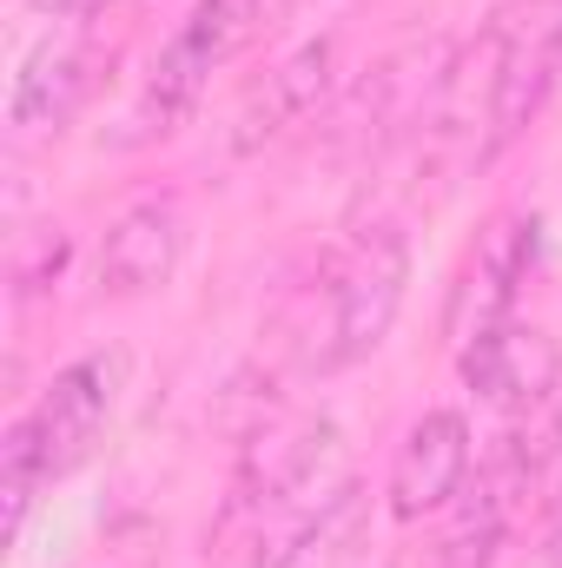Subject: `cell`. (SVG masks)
<instances>
[{
  "label": "cell",
  "mask_w": 562,
  "mask_h": 568,
  "mask_svg": "<svg viewBox=\"0 0 562 568\" xmlns=\"http://www.w3.org/2000/svg\"><path fill=\"white\" fill-rule=\"evenodd\" d=\"M212 67H225L199 33H172L165 40V53H159V67H152V80H145V93L133 100V113H127V126H120V145H152V140H172L192 113H199V100H205V80H212Z\"/></svg>",
  "instance_id": "9"
},
{
  "label": "cell",
  "mask_w": 562,
  "mask_h": 568,
  "mask_svg": "<svg viewBox=\"0 0 562 568\" xmlns=\"http://www.w3.org/2000/svg\"><path fill=\"white\" fill-rule=\"evenodd\" d=\"M107 410H113V357H80L47 384V397L27 410L40 456H47V476H67L73 463H87V449L107 429Z\"/></svg>",
  "instance_id": "5"
},
{
  "label": "cell",
  "mask_w": 562,
  "mask_h": 568,
  "mask_svg": "<svg viewBox=\"0 0 562 568\" xmlns=\"http://www.w3.org/2000/svg\"><path fill=\"white\" fill-rule=\"evenodd\" d=\"M33 13H47V20H93L107 0H27Z\"/></svg>",
  "instance_id": "17"
},
{
  "label": "cell",
  "mask_w": 562,
  "mask_h": 568,
  "mask_svg": "<svg viewBox=\"0 0 562 568\" xmlns=\"http://www.w3.org/2000/svg\"><path fill=\"white\" fill-rule=\"evenodd\" d=\"M291 0H199L192 7V20H185V33H199L219 60H232L245 40H259L272 20H279Z\"/></svg>",
  "instance_id": "15"
},
{
  "label": "cell",
  "mask_w": 562,
  "mask_h": 568,
  "mask_svg": "<svg viewBox=\"0 0 562 568\" xmlns=\"http://www.w3.org/2000/svg\"><path fill=\"white\" fill-rule=\"evenodd\" d=\"M40 483H53V476H47V456H40L33 417H20V424L7 429V449H0V542H20Z\"/></svg>",
  "instance_id": "14"
},
{
  "label": "cell",
  "mask_w": 562,
  "mask_h": 568,
  "mask_svg": "<svg viewBox=\"0 0 562 568\" xmlns=\"http://www.w3.org/2000/svg\"><path fill=\"white\" fill-rule=\"evenodd\" d=\"M331 436L338 429L324 424V417H304V424H284L272 436H259L252 456H245V469H239V509H272L284 496H298L318 476Z\"/></svg>",
  "instance_id": "11"
},
{
  "label": "cell",
  "mask_w": 562,
  "mask_h": 568,
  "mask_svg": "<svg viewBox=\"0 0 562 568\" xmlns=\"http://www.w3.org/2000/svg\"><path fill=\"white\" fill-rule=\"evenodd\" d=\"M556 87H562V67H556V53H550V40L543 33L536 40H516L503 53V67H496V87H490V152L516 140L550 106Z\"/></svg>",
  "instance_id": "12"
},
{
  "label": "cell",
  "mask_w": 562,
  "mask_h": 568,
  "mask_svg": "<svg viewBox=\"0 0 562 568\" xmlns=\"http://www.w3.org/2000/svg\"><path fill=\"white\" fill-rule=\"evenodd\" d=\"M232 568H272V562L265 556H245V562H232Z\"/></svg>",
  "instance_id": "20"
},
{
  "label": "cell",
  "mask_w": 562,
  "mask_h": 568,
  "mask_svg": "<svg viewBox=\"0 0 562 568\" xmlns=\"http://www.w3.org/2000/svg\"><path fill=\"white\" fill-rule=\"evenodd\" d=\"M179 252H185V219L179 205L152 199V205H133L107 245H100V284L113 297H140V291H159V284L179 272Z\"/></svg>",
  "instance_id": "10"
},
{
  "label": "cell",
  "mask_w": 562,
  "mask_h": 568,
  "mask_svg": "<svg viewBox=\"0 0 562 568\" xmlns=\"http://www.w3.org/2000/svg\"><path fill=\"white\" fill-rule=\"evenodd\" d=\"M543 40H550V53H556V67H562V7L543 20Z\"/></svg>",
  "instance_id": "18"
},
{
  "label": "cell",
  "mask_w": 562,
  "mask_h": 568,
  "mask_svg": "<svg viewBox=\"0 0 562 568\" xmlns=\"http://www.w3.org/2000/svg\"><path fill=\"white\" fill-rule=\"evenodd\" d=\"M456 364H463V384H470L490 410H503V417L536 410L562 377L556 344H550L543 331H523V324H496V331L470 337Z\"/></svg>",
  "instance_id": "4"
},
{
  "label": "cell",
  "mask_w": 562,
  "mask_h": 568,
  "mask_svg": "<svg viewBox=\"0 0 562 568\" xmlns=\"http://www.w3.org/2000/svg\"><path fill=\"white\" fill-rule=\"evenodd\" d=\"M536 463H543V456H530L516 436H503V449H496V456L476 469V483L463 489V509H456V523H450V536H443V568H483L490 562V549L503 542L516 503H523L530 483H536Z\"/></svg>",
  "instance_id": "6"
},
{
  "label": "cell",
  "mask_w": 562,
  "mask_h": 568,
  "mask_svg": "<svg viewBox=\"0 0 562 568\" xmlns=\"http://www.w3.org/2000/svg\"><path fill=\"white\" fill-rule=\"evenodd\" d=\"M60 265H67V232L53 225V232H40V245H33V258H20V291H40L47 278H60Z\"/></svg>",
  "instance_id": "16"
},
{
  "label": "cell",
  "mask_w": 562,
  "mask_h": 568,
  "mask_svg": "<svg viewBox=\"0 0 562 568\" xmlns=\"http://www.w3.org/2000/svg\"><path fill=\"white\" fill-rule=\"evenodd\" d=\"M550 443H556V449H562V404H556V429H550Z\"/></svg>",
  "instance_id": "21"
},
{
  "label": "cell",
  "mask_w": 562,
  "mask_h": 568,
  "mask_svg": "<svg viewBox=\"0 0 562 568\" xmlns=\"http://www.w3.org/2000/svg\"><path fill=\"white\" fill-rule=\"evenodd\" d=\"M93 73H100V53H93L87 40H53V47H40V53L13 73V93H7L13 133H60V126L87 106Z\"/></svg>",
  "instance_id": "8"
},
{
  "label": "cell",
  "mask_w": 562,
  "mask_h": 568,
  "mask_svg": "<svg viewBox=\"0 0 562 568\" xmlns=\"http://www.w3.org/2000/svg\"><path fill=\"white\" fill-rule=\"evenodd\" d=\"M404 284H411L404 232H391V225L364 232L338 278V297H331V364H358L391 337V324L404 311Z\"/></svg>",
  "instance_id": "1"
},
{
  "label": "cell",
  "mask_w": 562,
  "mask_h": 568,
  "mask_svg": "<svg viewBox=\"0 0 562 568\" xmlns=\"http://www.w3.org/2000/svg\"><path fill=\"white\" fill-rule=\"evenodd\" d=\"M331 67H338V47L331 40H304L291 60H279L265 73V87L245 93L239 120H232V152H259L265 140H279L284 126L311 120L331 93Z\"/></svg>",
  "instance_id": "7"
},
{
  "label": "cell",
  "mask_w": 562,
  "mask_h": 568,
  "mask_svg": "<svg viewBox=\"0 0 562 568\" xmlns=\"http://www.w3.org/2000/svg\"><path fill=\"white\" fill-rule=\"evenodd\" d=\"M530 258H536V219H530V212H496V219L483 225L476 252H470L463 284H456V311H450L456 344H470V337L510 324V304H516V291L530 278Z\"/></svg>",
  "instance_id": "2"
},
{
  "label": "cell",
  "mask_w": 562,
  "mask_h": 568,
  "mask_svg": "<svg viewBox=\"0 0 562 568\" xmlns=\"http://www.w3.org/2000/svg\"><path fill=\"white\" fill-rule=\"evenodd\" d=\"M463 483H470V424L456 410H423L391 463V516L398 523L436 516L463 496Z\"/></svg>",
  "instance_id": "3"
},
{
  "label": "cell",
  "mask_w": 562,
  "mask_h": 568,
  "mask_svg": "<svg viewBox=\"0 0 562 568\" xmlns=\"http://www.w3.org/2000/svg\"><path fill=\"white\" fill-rule=\"evenodd\" d=\"M550 562L562 568V509H556V529H550Z\"/></svg>",
  "instance_id": "19"
},
{
  "label": "cell",
  "mask_w": 562,
  "mask_h": 568,
  "mask_svg": "<svg viewBox=\"0 0 562 568\" xmlns=\"http://www.w3.org/2000/svg\"><path fill=\"white\" fill-rule=\"evenodd\" d=\"M358 542H364V489L344 483V489L291 536V549L272 556V568H351Z\"/></svg>",
  "instance_id": "13"
}]
</instances>
